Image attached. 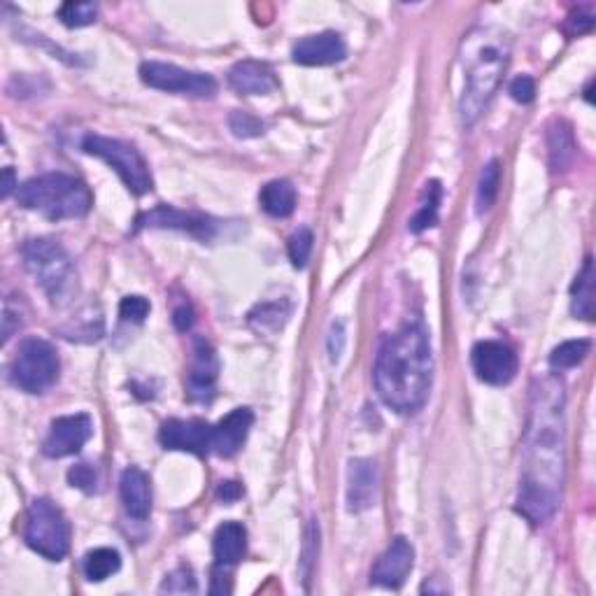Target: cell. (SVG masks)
I'll return each mask as SVG.
<instances>
[{
	"instance_id": "obj_1",
	"label": "cell",
	"mask_w": 596,
	"mask_h": 596,
	"mask_svg": "<svg viewBox=\"0 0 596 596\" xmlns=\"http://www.w3.org/2000/svg\"><path fill=\"white\" fill-rule=\"evenodd\" d=\"M564 385L557 375L531 387L529 420L522 445V480L517 510L531 524L555 515L564 489Z\"/></svg>"
},
{
	"instance_id": "obj_2",
	"label": "cell",
	"mask_w": 596,
	"mask_h": 596,
	"mask_svg": "<svg viewBox=\"0 0 596 596\" xmlns=\"http://www.w3.org/2000/svg\"><path fill=\"white\" fill-rule=\"evenodd\" d=\"M373 380L380 399L396 413H417L427 403L434 380V352L427 326L420 319L406 322L382 340Z\"/></svg>"
},
{
	"instance_id": "obj_3",
	"label": "cell",
	"mask_w": 596,
	"mask_h": 596,
	"mask_svg": "<svg viewBox=\"0 0 596 596\" xmlns=\"http://www.w3.org/2000/svg\"><path fill=\"white\" fill-rule=\"evenodd\" d=\"M461 68H464V96L459 112L466 126H473L487 110L499 89L510 63L508 33L492 26H478L461 42Z\"/></svg>"
},
{
	"instance_id": "obj_4",
	"label": "cell",
	"mask_w": 596,
	"mask_h": 596,
	"mask_svg": "<svg viewBox=\"0 0 596 596\" xmlns=\"http://www.w3.org/2000/svg\"><path fill=\"white\" fill-rule=\"evenodd\" d=\"M17 203L56 222V219H80L87 215L94 205V196L87 184L73 175L47 173L17 187Z\"/></svg>"
},
{
	"instance_id": "obj_5",
	"label": "cell",
	"mask_w": 596,
	"mask_h": 596,
	"mask_svg": "<svg viewBox=\"0 0 596 596\" xmlns=\"http://www.w3.org/2000/svg\"><path fill=\"white\" fill-rule=\"evenodd\" d=\"M24 264L33 280L38 282L42 292L49 296L52 303H63L68 294L73 292L75 266L70 261L68 252L59 243L49 238L28 240L24 245Z\"/></svg>"
},
{
	"instance_id": "obj_6",
	"label": "cell",
	"mask_w": 596,
	"mask_h": 596,
	"mask_svg": "<svg viewBox=\"0 0 596 596\" xmlns=\"http://www.w3.org/2000/svg\"><path fill=\"white\" fill-rule=\"evenodd\" d=\"M24 538L28 548L49 562H61L70 550V522L49 499H35L28 508Z\"/></svg>"
},
{
	"instance_id": "obj_7",
	"label": "cell",
	"mask_w": 596,
	"mask_h": 596,
	"mask_svg": "<svg viewBox=\"0 0 596 596\" xmlns=\"http://www.w3.org/2000/svg\"><path fill=\"white\" fill-rule=\"evenodd\" d=\"M82 147L87 154L98 156V159H103L110 168H115L126 187H129L136 196H145L152 191L154 187L152 173H149V166L145 163L143 154H140L133 145L117 138L87 136L84 138Z\"/></svg>"
},
{
	"instance_id": "obj_8",
	"label": "cell",
	"mask_w": 596,
	"mask_h": 596,
	"mask_svg": "<svg viewBox=\"0 0 596 596\" xmlns=\"http://www.w3.org/2000/svg\"><path fill=\"white\" fill-rule=\"evenodd\" d=\"M59 357L47 340H24L12 361V382L26 394H45L59 380Z\"/></svg>"
},
{
	"instance_id": "obj_9",
	"label": "cell",
	"mask_w": 596,
	"mask_h": 596,
	"mask_svg": "<svg viewBox=\"0 0 596 596\" xmlns=\"http://www.w3.org/2000/svg\"><path fill=\"white\" fill-rule=\"evenodd\" d=\"M140 77L147 87L168 91V94H180L191 98H212L217 94L215 77L208 73H191L173 63L145 61L140 66Z\"/></svg>"
},
{
	"instance_id": "obj_10",
	"label": "cell",
	"mask_w": 596,
	"mask_h": 596,
	"mask_svg": "<svg viewBox=\"0 0 596 596\" xmlns=\"http://www.w3.org/2000/svg\"><path fill=\"white\" fill-rule=\"evenodd\" d=\"M471 364L475 375L487 385H508L517 375L520 361L510 345L499 343V340H482L473 347Z\"/></svg>"
},
{
	"instance_id": "obj_11",
	"label": "cell",
	"mask_w": 596,
	"mask_h": 596,
	"mask_svg": "<svg viewBox=\"0 0 596 596\" xmlns=\"http://www.w3.org/2000/svg\"><path fill=\"white\" fill-rule=\"evenodd\" d=\"M91 434H94V422H91L87 413L59 417L49 427V434L45 443H42V452L49 459L70 457V454H77L89 443Z\"/></svg>"
},
{
	"instance_id": "obj_12",
	"label": "cell",
	"mask_w": 596,
	"mask_h": 596,
	"mask_svg": "<svg viewBox=\"0 0 596 596\" xmlns=\"http://www.w3.org/2000/svg\"><path fill=\"white\" fill-rule=\"evenodd\" d=\"M138 229H177L187 231L201 240H212L217 224L210 217L196 215V212H184L170 208V205H159V208L138 217Z\"/></svg>"
},
{
	"instance_id": "obj_13",
	"label": "cell",
	"mask_w": 596,
	"mask_h": 596,
	"mask_svg": "<svg viewBox=\"0 0 596 596\" xmlns=\"http://www.w3.org/2000/svg\"><path fill=\"white\" fill-rule=\"evenodd\" d=\"M159 441L166 450L191 452L198 457L212 452V427L203 420H168L159 431Z\"/></svg>"
},
{
	"instance_id": "obj_14",
	"label": "cell",
	"mask_w": 596,
	"mask_h": 596,
	"mask_svg": "<svg viewBox=\"0 0 596 596\" xmlns=\"http://www.w3.org/2000/svg\"><path fill=\"white\" fill-rule=\"evenodd\" d=\"M415 564V548L410 545L408 538H394L392 545L382 552L378 562H375L371 571V583L378 587H387V590H396L406 583Z\"/></svg>"
},
{
	"instance_id": "obj_15",
	"label": "cell",
	"mask_w": 596,
	"mask_h": 596,
	"mask_svg": "<svg viewBox=\"0 0 596 596\" xmlns=\"http://www.w3.org/2000/svg\"><path fill=\"white\" fill-rule=\"evenodd\" d=\"M380 489L378 464L371 459H352L347 468V508L352 513H364L375 506Z\"/></svg>"
},
{
	"instance_id": "obj_16",
	"label": "cell",
	"mask_w": 596,
	"mask_h": 596,
	"mask_svg": "<svg viewBox=\"0 0 596 596\" xmlns=\"http://www.w3.org/2000/svg\"><path fill=\"white\" fill-rule=\"evenodd\" d=\"M219 364L217 354L212 350L208 340L196 338L194 340V357H191L189 378H187V394L191 401H210L215 396V382H217Z\"/></svg>"
},
{
	"instance_id": "obj_17",
	"label": "cell",
	"mask_w": 596,
	"mask_h": 596,
	"mask_svg": "<svg viewBox=\"0 0 596 596\" xmlns=\"http://www.w3.org/2000/svg\"><path fill=\"white\" fill-rule=\"evenodd\" d=\"M254 424V413L250 408H236L231 410L224 420H219L212 427V452L217 457H236L240 447L245 445L247 434H250Z\"/></svg>"
},
{
	"instance_id": "obj_18",
	"label": "cell",
	"mask_w": 596,
	"mask_h": 596,
	"mask_svg": "<svg viewBox=\"0 0 596 596\" xmlns=\"http://www.w3.org/2000/svg\"><path fill=\"white\" fill-rule=\"evenodd\" d=\"M292 54L294 61L301 63V66H331V63L345 59L347 47L338 33L326 31L319 35H308V38L296 42Z\"/></svg>"
},
{
	"instance_id": "obj_19",
	"label": "cell",
	"mask_w": 596,
	"mask_h": 596,
	"mask_svg": "<svg viewBox=\"0 0 596 596\" xmlns=\"http://www.w3.org/2000/svg\"><path fill=\"white\" fill-rule=\"evenodd\" d=\"M229 84L240 96H268L278 89V77L268 63L245 59L231 68Z\"/></svg>"
},
{
	"instance_id": "obj_20",
	"label": "cell",
	"mask_w": 596,
	"mask_h": 596,
	"mask_svg": "<svg viewBox=\"0 0 596 596\" xmlns=\"http://www.w3.org/2000/svg\"><path fill=\"white\" fill-rule=\"evenodd\" d=\"M122 503L133 520H147L152 513V482L147 473L136 466H129L119 480Z\"/></svg>"
},
{
	"instance_id": "obj_21",
	"label": "cell",
	"mask_w": 596,
	"mask_h": 596,
	"mask_svg": "<svg viewBox=\"0 0 596 596\" xmlns=\"http://www.w3.org/2000/svg\"><path fill=\"white\" fill-rule=\"evenodd\" d=\"M247 531L240 522H224L212 538V552L219 566H236L245 557Z\"/></svg>"
},
{
	"instance_id": "obj_22",
	"label": "cell",
	"mask_w": 596,
	"mask_h": 596,
	"mask_svg": "<svg viewBox=\"0 0 596 596\" xmlns=\"http://www.w3.org/2000/svg\"><path fill=\"white\" fill-rule=\"evenodd\" d=\"M548 149L552 173H566L573 166L578 154L576 138H573L571 126L564 119H555L548 129Z\"/></svg>"
},
{
	"instance_id": "obj_23",
	"label": "cell",
	"mask_w": 596,
	"mask_h": 596,
	"mask_svg": "<svg viewBox=\"0 0 596 596\" xmlns=\"http://www.w3.org/2000/svg\"><path fill=\"white\" fill-rule=\"evenodd\" d=\"M259 203L266 215L275 219H285L296 210V189L289 180L268 182L259 194Z\"/></svg>"
},
{
	"instance_id": "obj_24",
	"label": "cell",
	"mask_w": 596,
	"mask_h": 596,
	"mask_svg": "<svg viewBox=\"0 0 596 596\" xmlns=\"http://www.w3.org/2000/svg\"><path fill=\"white\" fill-rule=\"evenodd\" d=\"M289 315H292V303L282 298V301L259 303L247 319H250V326L257 333H275L287 324Z\"/></svg>"
},
{
	"instance_id": "obj_25",
	"label": "cell",
	"mask_w": 596,
	"mask_h": 596,
	"mask_svg": "<svg viewBox=\"0 0 596 596\" xmlns=\"http://www.w3.org/2000/svg\"><path fill=\"white\" fill-rule=\"evenodd\" d=\"M573 315L580 319H594V264L592 257H587L583 273L576 278V285H573Z\"/></svg>"
},
{
	"instance_id": "obj_26",
	"label": "cell",
	"mask_w": 596,
	"mask_h": 596,
	"mask_svg": "<svg viewBox=\"0 0 596 596\" xmlns=\"http://www.w3.org/2000/svg\"><path fill=\"white\" fill-rule=\"evenodd\" d=\"M119 569H122V557L112 548H96L84 557V576L91 583H103Z\"/></svg>"
},
{
	"instance_id": "obj_27",
	"label": "cell",
	"mask_w": 596,
	"mask_h": 596,
	"mask_svg": "<svg viewBox=\"0 0 596 596\" xmlns=\"http://www.w3.org/2000/svg\"><path fill=\"white\" fill-rule=\"evenodd\" d=\"M441 182H429L427 189H424V201L420 205V210L415 212V217L410 219V231L413 233H422L436 226L438 222V205H441Z\"/></svg>"
},
{
	"instance_id": "obj_28",
	"label": "cell",
	"mask_w": 596,
	"mask_h": 596,
	"mask_svg": "<svg viewBox=\"0 0 596 596\" xmlns=\"http://www.w3.org/2000/svg\"><path fill=\"white\" fill-rule=\"evenodd\" d=\"M590 347V340H566V343L552 350L550 366L555 371H566V368L578 366L590 354Z\"/></svg>"
},
{
	"instance_id": "obj_29",
	"label": "cell",
	"mask_w": 596,
	"mask_h": 596,
	"mask_svg": "<svg viewBox=\"0 0 596 596\" xmlns=\"http://www.w3.org/2000/svg\"><path fill=\"white\" fill-rule=\"evenodd\" d=\"M499 182H501V166L499 161H489L485 170H482L480 182H478V212H487L492 208L496 194H499Z\"/></svg>"
},
{
	"instance_id": "obj_30",
	"label": "cell",
	"mask_w": 596,
	"mask_h": 596,
	"mask_svg": "<svg viewBox=\"0 0 596 596\" xmlns=\"http://www.w3.org/2000/svg\"><path fill=\"white\" fill-rule=\"evenodd\" d=\"M59 19L68 28L89 26L98 19V5L96 3H66V5H61Z\"/></svg>"
},
{
	"instance_id": "obj_31",
	"label": "cell",
	"mask_w": 596,
	"mask_h": 596,
	"mask_svg": "<svg viewBox=\"0 0 596 596\" xmlns=\"http://www.w3.org/2000/svg\"><path fill=\"white\" fill-rule=\"evenodd\" d=\"M312 231L308 226H303V229H298L292 238H289V259H292V264L296 268H305L310 259V252H312Z\"/></svg>"
},
{
	"instance_id": "obj_32",
	"label": "cell",
	"mask_w": 596,
	"mask_h": 596,
	"mask_svg": "<svg viewBox=\"0 0 596 596\" xmlns=\"http://www.w3.org/2000/svg\"><path fill=\"white\" fill-rule=\"evenodd\" d=\"M229 126L238 138H257L264 133V124H261L254 115H250V112H243V110L231 112Z\"/></svg>"
},
{
	"instance_id": "obj_33",
	"label": "cell",
	"mask_w": 596,
	"mask_h": 596,
	"mask_svg": "<svg viewBox=\"0 0 596 596\" xmlns=\"http://www.w3.org/2000/svg\"><path fill=\"white\" fill-rule=\"evenodd\" d=\"M161 592H168V594H194L196 592V578H194V573H191V569H187V566H180V569L173 571L166 580H163Z\"/></svg>"
},
{
	"instance_id": "obj_34",
	"label": "cell",
	"mask_w": 596,
	"mask_h": 596,
	"mask_svg": "<svg viewBox=\"0 0 596 596\" xmlns=\"http://www.w3.org/2000/svg\"><path fill=\"white\" fill-rule=\"evenodd\" d=\"M149 315V301L145 296H126L122 303H119V317L124 322L143 324L145 317Z\"/></svg>"
},
{
	"instance_id": "obj_35",
	"label": "cell",
	"mask_w": 596,
	"mask_h": 596,
	"mask_svg": "<svg viewBox=\"0 0 596 596\" xmlns=\"http://www.w3.org/2000/svg\"><path fill=\"white\" fill-rule=\"evenodd\" d=\"M68 480H70V485L82 489V492H87V494H94L98 489V473H96V468L89 464H77L70 468Z\"/></svg>"
},
{
	"instance_id": "obj_36",
	"label": "cell",
	"mask_w": 596,
	"mask_h": 596,
	"mask_svg": "<svg viewBox=\"0 0 596 596\" xmlns=\"http://www.w3.org/2000/svg\"><path fill=\"white\" fill-rule=\"evenodd\" d=\"M510 96H513V101L527 105L536 98V84L531 80L529 75H520L515 77L513 82H510Z\"/></svg>"
},
{
	"instance_id": "obj_37",
	"label": "cell",
	"mask_w": 596,
	"mask_h": 596,
	"mask_svg": "<svg viewBox=\"0 0 596 596\" xmlns=\"http://www.w3.org/2000/svg\"><path fill=\"white\" fill-rule=\"evenodd\" d=\"M345 340H347V336H345V324L338 319V322L331 324L329 340H326V345H329V357H331L333 364H336V361H340V357H343Z\"/></svg>"
},
{
	"instance_id": "obj_38",
	"label": "cell",
	"mask_w": 596,
	"mask_h": 596,
	"mask_svg": "<svg viewBox=\"0 0 596 596\" xmlns=\"http://www.w3.org/2000/svg\"><path fill=\"white\" fill-rule=\"evenodd\" d=\"M592 26H594V14L592 12H583V10H578V12H573L569 19H566V33L569 35H583V33H590L592 31Z\"/></svg>"
},
{
	"instance_id": "obj_39",
	"label": "cell",
	"mask_w": 596,
	"mask_h": 596,
	"mask_svg": "<svg viewBox=\"0 0 596 596\" xmlns=\"http://www.w3.org/2000/svg\"><path fill=\"white\" fill-rule=\"evenodd\" d=\"M173 322H175L177 331H189L191 324H194V310H191V305L182 303L180 308H175Z\"/></svg>"
},
{
	"instance_id": "obj_40",
	"label": "cell",
	"mask_w": 596,
	"mask_h": 596,
	"mask_svg": "<svg viewBox=\"0 0 596 596\" xmlns=\"http://www.w3.org/2000/svg\"><path fill=\"white\" fill-rule=\"evenodd\" d=\"M229 566H219L215 569V580H212V594H229L231 592V580H229Z\"/></svg>"
},
{
	"instance_id": "obj_41",
	"label": "cell",
	"mask_w": 596,
	"mask_h": 596,
	"mask_svg": "<svg viewBox=\"0 0 596 596\" xmlns=\"http://www.w3.org/2000/svg\"><path fill=\"white\" fill-rule=\"evenodd\" d=\"M217 494L219 499H224V503H233L243 496V487H240L238 482H222L217 489Z\"/></svg>"
},
{
	"instance_id": "obj_42",
	"label": "cell",
	"mask_w": 596,
	"mask_h": 596,
	"mask_svg": "<svg viewBox=\"0 0 596 596\" xmlns=\"http://www.w3.org/2000/svg\"><path fill=\"white\" fill-rule=\"evenodd\" d=\"M3 177H5V182H3V196L7 198L14 191V187H19V184H14V170L12 168H5Z\"/></svg>"
}]
</instances>
